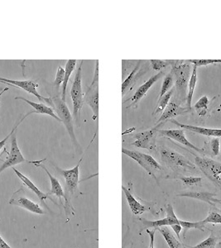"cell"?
<instances>
[{
	"label": "cell",
	"instance_id": "cell-23",
	"mask_svg": "<svg viewBox=\"0 0 221 248\" xmlns=\"http://www.w3.org/2000/svg\"><path fill=\"white\" fill-rule=\"evenodd\" d=\"M77 60H68L65 67V79L63 84V91H62V99L63 101L65 102V96H66V89L68 85L69 79L71 77V74L73 72L75 68L77 66Z\"/></svg>",
	"mask_w": 221,
	"mask_h": 248
},
{
	"label": "cell",
	"instance_id": "cell-10",
	"mask_svg": "<svg viewBox=\"0 0 221 248\" xmlns=\"http://www.w3.org/2000/svg\"><path fill=\"white\" fill-rule=\"evenodd\" d=\"M23 194H24V190L23 189H18L15 192V194L12 196L11 200L9 201V204L18 206L36 215H45V212L41 208L39 204L30 201L28 198L25 197Z\"/></svg>",
	"mask_w": 221,
	"mask_h": 248
},
{
	"label": "cell",
	"instance_id": "cell-7",
	"mask_svg": "<svg viewBox=\"0 0 221 248\" xmlns=\"http://www.w3.org/2000/svg\"><path fill=\"white\" fill-rule=\"evenodd\" d=\"M196 165L209 180L221 189V163L210 158L196 156Z\"/></svg>",
	"mask_w": 221,
	"mask_h": 248
},
{
	"label": "cell",
	"instance_id": "cell-2",
	"mask_svg": "<svg viewBox=\"0 0 221 248\" xmlns=\"http://www.w3.org/2000/svg\"><path fill=\"white\" fill-rule=\"evenodd\" d=\"M160 156L162 162L170 169L176 172H196L195 164L191 163L187 158L174 150L167 147H160Z\"/></svg>",
	"mask_w": 221,
	"mask_h": 248
},
{
	"label": "cell",
	"instance_id": "cell-34",
	"mask_svg": "<svg viewBox=\"0 0 221 248\" xmlns=\"http://www.w3.org/2000/svg\"><path fill=\"white\" fill-rule=\"evenodd\" d=\"M207 148L212 153L213 155H218L220 154V139L219 138L211 139L207 145Z\"/></svg>",
	"mask_w": 221,
	"mask_h": 248
},
{
	"label": "cell",
	"instance_id": "cell-3",
	"mask_svg": "<svg viewBox=\"0 0 221 248\" xmlns=\"http://www.w3.org/2000/svg\"><path fill=\"white\" fill-rule=\"evenodd\" d=\"M83 158H84V155L79 159V162L77 163V166L71 170H63L61 169L59 167H56L57 172L63 176L64 181H65V203L64 208H65L66 215H69V211L71 212V210H73L71 204V196L78 189L79 167H80V164L82 162Z\"/></svg>",
	"mask_w": 221,
	"mask_h": 248
},
{
	"label": "cell",
	"instance_id": "cell-5",
	"mask_svg": "<svg viewBox=\"0 0 221 248\" xmlns=\"http://www.w3.org/2000/svg\"><path fill=\"white\" fill-rule=\"evenodd\" d=\"M53 109L57 113V117L61 119V121L64 124L65 128L68 132L69 135L71 137V141L74 145L78 148L79 147V142L77 141V137L74 131V119L73 116L71 115V112L69 110L66 103L63 101L62 98L59 96H56L53 99Z\"/></svg>",
	"mask_w": 221,
	"mask_h": 248
},
{
	"label": "cell",
	"instance_id": "cell-1",
	"mask_svg": "<svg viewBox=\"0 0 221 248\" xmlns=\"http://www.w3.org/2000/svg\"><path fill=\"white\" fill-rule=\"evenodd\" d=\"M173 70L171 74L173 77L174 85L176 86V99L182 105L186 101L187 95V87L190 78V64L182 62H171Z\"/></svg>",
	"mask_w": 221,
	"mask_h": 248
},
{
	"label": "cell",
	"instance_id": "cell-32",
	"mask_svg": "<svg viewBox=\"0 0 221 248\" xmlns=\"http://www.w3.org/2000/svg\"><path fill=\"white\" fill-rule=\"evenodd\" d=\"M151 66L153 70L157 71H162V69L171 65V61H162V60H151Z\"/></svg>",
	"mask_w": 221,
	"mask_h": 248
},
{
	"label": "cell",
	"instance_id": "cell-4",
	"mask_svg": "<svg viewBox=\"0 0 221 248\" xmlns=\"http://www.w3.org/2000/svg\"><path fill=\"white\" fill-rule=\"evenodd\" d=\"M84 61L80 62L79 68L77 70L75 79H74L73 84L71 88V100L73 103V119L75 124L77 126L79 125V118H80V113L82 109L83 105L85 104L84 102V94L82 91V65Z\"/></svg>",
	"mask_w": 221,
	"mask_h": 248
},
{
	"label": "cell",
	"instance_id": "cell-35",
	"mask_svg": "<svg viewBox=\"0 0 221 248\" xmlns=\"http://www.w3.org/2000/svg\"><path fill=\"white\" fill-rule=\"evenodd\" d=\"M205 224L206 223H221V215L218 212L211 211L205 219L202 220Z\"/></svg>",
	"mask_w": 221,
	"mask_h": 248
},
{
	"label": "cell",
	"instance_id": "cell-21",
	"mask_svg": "<svg viewBox=\"0 0 221 248\" xmlns=\"http://www.w3.org/2000/svg\"><path fill=\"white\" fill-rule=\"evenodd\" d=\"M141 62L142 61H139L138 65L134 67L133 71H131L125 81L123 82L122 84V95L125 96V93L128 92V90L132 88V85H134L136 83L137 80L139 79V77H142V70L141 69Z\"/></svg>",
	"mask_w": 221,
	"mask_h": 248
},
{
	"label": "cell",
	"instance_id": "cell-13",
	"mask_svg": "<svg viewBox=\"0 0 221 248\" xmlns=\"http://www.w3.org/2000/svg\"><path fill=\"white\" fill-rule=\"evenodd\" d=\"M157 128L147 130L142 133H138L134 136L136 141H133L132 145L139 148L154 151L155 150V134Z\"/></svg>",
	"mask_w": 221,
	"mask_h": 248
},
{
	"label": "cell",
	"instance_id": "cell-25",
	"mask_svg": "<svg viewBox=\"0 0 221 248\" xmlns=\"http://www.w3.org/2000/svg\"><path fill=\"white\" fill-rule=\"evenodd\" d=\"M156 229L162 233V236L166 240V242H167V245L169 246V248H182L181 243L179 242L178 240L176 239L173 232L170 231V229H168L167 227H161V228H158Z\"/></svg>",
	"mask_w": 221,
	"mask_h": 248
},
{
	"label": "cell",
	"instance_id": "cell-14",
	"mask_svg": "<svg viewBox=\"0 0 221 248\" xmlns=\"http://www.w3.org/2000/svg\"><path fill=\"white\" fill-rule=\"evenodd\" d=\"M163 76H164V72H163V71H160V72H158V73L155 75V76L151 77L150 79H147V81L145 82L143 85H141V86L137 90L136 92L133 94V97L129 99L131 101V105L127 108H128L133 107L136 108L139 101L146 95V93H147V91H149V89H150L158 79H161Z\"/></svg>",
	"mask_w": 221,
	"mask_h": 248
},
{
	"label": "cell",
	"instance_id": "cell-16",
	"mask_svg": "<svg viewBox=\"0 0 221 248\" xmlns=\"http://www.w3.org/2000/svg\"><path fill=\"white\" fill-rule=\"evenodd\" d=\"M12 168L14 170V171L16 173V175H17V177L19 178L20 180L22 181L23 185H24L28 189H30V190L33 192L35 195H37V198L39 199L40 202L42 203V204H43L45 208H47V209H48L49 210L48 206L47 205L46 201H47V199H49V200H51V201H53L54 203L55 201H53V200H52V199H51L47 194H45L44 192L41 191V190L37 188V186H35L34 183H33L32 181H30L29 178L25 176L23 174H22L18 170L16 169L15 167H12Z\"/></svg>",
	"mask_w": 221,
	"mask_h": 248
},
{
	"label": "cell",
	"instance_id": "cell-41",
	"mask_svg": "<svg viewBox=\"0 0 221 248\" xmlns=\"http://www.w3.org/2000/svg\"><path fill=\"white\" fill-rule=\"evenodd\" d=\"M9 91V88H8V87L5 88V89H3V90H2V91H1V92H0V97H1V96L3 95V93H4V92H6V91Z\"/></svg>",
	"mask_w": 221,
	"mask_h": 248
},
{
	"label": "cell",
	"instance_id": "cell-22",
	"mask_svg": "<svg viewBox=\"0 0 221 248\" xmlns=\"http://www.w3.org/2000/svg\"><path fill=\"white\" fill-rule=\"evenodd\" d=\"M122 189L123 191L125 193V197H126V200H127V202H128V205H129L131 211L133 212V215H141L144 212H146L147 208L139 203V201L133 197L132 193L127 188H125V186H122Z\"/></svg>",
	"mask_w": 221,
	"mask_h": 248
},
{
	"label": "cell",
	"instance_id": "cell-38",
	"mask_svg": "<svg viewBox=\"0 0 221 248\" xmlns=\"http://www.w3.org/2000/svg\"><path fill=\"white\" fill-rule=\"evenodd\" d=\"M147 234L150 237V243H149V247L148 248H154V243H155V233H156L157 229H153V230H148L147 229Z\"/></svg>",
	"mask_w": 221,
	"mask_h": 248
},
{
	"label": "cell",
	"instance_id": "cell-12",
	"mask_svg": "<svg viewBox=\"0 0 221 248\" xmlns=\"http://www.w3.org/2000/svg\"><path fill=\"white\" fill-rule=\"evenodd\" d=\"M160 134L164 136L168 139H173L174 141H177L179 143L184 145L186 147L190 148V150L196 151L197 153H201L202 155H205L204 149H201L199 147H196L195 145L190 143V141L187 140L186 136H185L184 129L179 128V129H168V130H160Z\"/></svg>",
	"mask_w": 221,
	"mask_h": 248
},
{
	"label": "cell",
	"instance_id": "cell-8",
	"mask_svg": "<svg viewBox=\"0 0 221 248\" xmlns=\"http://www.w3.org/2000/svg\"><path fill=\"white\" fill-rule=\"evenodd\" d=\"M0 82L3 84H8V85H14L17 87L22 89L23 91H27L28 93H31L35 97H37L38 100L43 104H47L49 105V107H54L53 101L51 98H45L41 95L38 91H37V87L39 86L37 83L32 81V80H15V79H5L3 77H0Z\"/></svg>",
	"mask_w": 221,
	"mask_h": 248
},
{
	"label": "cell",
	"instance_id": "cell-28",
	"mask_svg": "<svg viewBox=\"0 0 221 248\" xmlns=\"http://www.w3.org/2000/svg\"><path fill=\"white\" fill-rule=\"evenodd\" d=\"M217 242H218V238L214 234L211 233L209 237H207L206 239L204 240L202 243H199L195 247L189 248H215L217 244Z\"/></svg>",
	"mask_w": 221,
	"mask_h": 248
},
{
	"label": "cell",
	"instance_id": "cell-36",
	"mask_svg": "<svg viewBox=\"0 0 221 248\" xmlns=\"http://www.w3.org/2000/svg\"><path fill=\"white\" fill-rule=\"evenodd\" d=\"M190 62L192 63L193 65H196L197 67H199V66H206V65H212V64L221 63V60H190Z\"/></svg>",
	"mask_w": 221,
	"mask_h": 248
},
{
	"label": "cell",
	"instance_id": "cell-30",
	"mask_svg": "<svg viewBox=\"0 0 221 248\" xmlns=\"http://www.w3.org/2000/svg\"><path fill=\"white\" fill-rule=\"evenodd\" d=\"M173 178L178 179L179 181H182L183 185L187 186H197L202 181V177H194V176H178V177Z\"/></svg>",
	"mask_w": 221,
	"mask_h": 248
},
{
	"label": "cell",
	"instance_id": "cell-11",
	"mask_svg": "<svg viewBox=\"0 0 221 248\" xmlns=\"http://www.w3.org/2000/svg\"><path fill=\"white\" fill-rule=\"evenodd\" d=\"M166 212H167V217L162 219L156 220V221H149V220L140 218V221L142 222V225L144 229H158L161 227H167V226H172L173 224H180L179 219L176 217L174 210H173L172 204H167L166 206Z\"/></svg>",
	"mask_w": 221,
	"mask_h": 248
},
{
	"label": "cell",
	"instance_id": "cell-20",
	"mask_svg": "<svg viewBox=\"0 0 221 248\" xmlns=\"http://www.w3.org/2000/svg\"><path fill=\"white\" fill-rule=\"evenodd\" d=\"M15 99L23 100V101L27 103L28 105L32 106V107L33 108V109H34L33 110L34 113H40V114H47V115L51 116L56 120L62 123L61 119L57 117V114L55 113L54 109L46 105L45 104H43V103H34V102L30 101L29 99H25L23 97H15Z\"/></svg>",
	"mask_w": 221,
	"mask_h": 248
},
{
	"label": "cell",
	"instance_id": "cell-15",
	"mask_svg": "<svg viewBox=\"0 0 221 248\" xmlns=\"http://www.w3.org/2000/svg\"><path fill=\"white\" fill-rule=\"evenodd\" d=\"M191 109L188 108L181 107L179 104H176V102H170L167 107L165 108L164 111L162 112V114L158 121L157 122V124H164L165 122L167 121L168 119H173L176 116L184 115L187 113H190Z\"/></svg>",
	"mask_w": 221,
	"mask_h": 248
},
{
	"label": "cell",
	"instance_id": "cell-37",
	"mask_svg": "<svg viewBox=\"0 0 221 248\" xmlns=\"http://www.w3.org/2000/svg\"><path fill=\"white\" fill-rule=\"evenodd\" d=\"M208 105H209V99L206 95L202 96L198 101L196 102L195 105L196 109H205L206 111L208 109Z\"/></svg>",
	"mask_w": 221,
	"mask_h": 248
},
{
	"label": "cell",
	"instance_id": "cell-19",
	"mask_svg": "<svg viewBox=\"0 0 221 248\" xmlns=\"http://www.w3.org/2000/svg\"><path fill=\"white\" fill-rule=\"evenodd\" d=\"M178 197H187L199 200V201H204L205 203H209L210 205H215V203L221 202L217 199L215 198L216 196V194L209 193V192H185L181 193L176 195Z\"/></svg>",
	"mask_w": 221,
	"mask_h": 248
},
{
	"label": "cell",
	"instance_id": "cell-31",
	"mask_svg": "<svg viewBox=\"0 0 221 248\" xmlns=\"http://www.w3.org/2000/svg\"><path fill=\"white\" fill-rule=\"evenodd\" d=\"M32 113H34V111L29 112V113H27L25 115L23 116V117H22V119H20L19 121L17 122V124H15V126H14L13 129H12L11 133H9V135L6 137L5 139H3L2 141H0V151H1L2 148L5 146L6 142L8 141V140H9V139H10V137H12V136L14 135V134L17 132V127L19 126L20 124H21V123H22V122H23V120L28 117V116L30 115V114H32Z\"/></svg>",
	"mask_w": 221,
	"mask_h": 248
},
{
	"label": "cell",
	"instance_id": "cell-27",
	"mask_svg": "<svg viewBox=\"0 0 221 248\" xmlns=\"http://www.w3.org/2000/svg\"><path fill=\"white\" fill-rule=\"evenodd\" d=\"M173 86H174V80H173V76L171 73L168 74L167 77H165L163 83H162L160 94H159V99H161L165 93H167L168 91H170V90L173 89Z\"/></svg>",
	"mask_w": 221,
	"mask_h": 248
},
{
	"label": "cell",
	"instance_id": "cell-33",
	"mask_svg": "<svg viewBox=\"0 0 221 248\" xmlns=\"http://www.w3.org/2000/svg\"><path fill=\"white\" fill-rule=\"evenodd\" d=\"M64 79H65V69L62 65H59L57 68V75L54 80V85L57 89H59L60 86L63 85Z\"/></svg>",
	"mask_w": 221,
	"mask_h": 248
},
{
	"label": "cell",
	"instance_id": "cell-40",
	"mask_svg": "<svg viewBox=\"0 0 221 248\" xmlns=\"http://www.w3.org/2000/svg\"><path fill=\"white\" fill-rule=\"evenodd\" d=\"M0 248H12L8 243H6L1 236H0Z\"/></svg>",
	"mask_w": 221,
	"mask_h": 248
},
{
	"label": "cell",
	"instance_id": "cell-6",
	"mask_svg": "<svg viewBox=\"0 0 221 248\" xmlns=\"http://www.w3.org/2000/svg\"><path fill=\"white\" fill-rule=\"evenodd\" d=\"M84 102L89 105L93 112V119L96 120L99 116V61H95V68L93 79L88 90L84 94Z\"/></svg>",
	"mask_w": 221,
	"mask_h": 248
},
{
	"label": "cell",
	"instance_id": "cell-17",
	"mask_svg": "<svg viewBox=\"0 0 221 248\" xmlns=\"http://www.w3.org/2000/svg\"><path fill=\"white\" fill-rule=\"evenodd\" d=\"M37 167H40L47 173V175L48 176L50 179V182H51V190L47 193L48 195H54L59 199L60 203H62V198H63L64 200L65 199V192L63 189V186L60 183L59 181L57 180V178L51 175L48 170L47 169V167H44L43 165L41 164H35Z\"/></svg>",
	"mask_w": 221,
	"mask_h": 248
},
{
	"label": "cell",
	"instance_id": "cell-26",
	"mask_svg": "<svg viewBox=\"0 0 221 248\" xmlns=\"http://www.w3.org/2000/svg\"><path fill=\"white\" fill-rule=\"evenodd\" d=\"M173 93H174V90L172 89L170 91H168L167 93H165L161 99H159L158 102V106H157L156 110H155V114H158V113L164 111L167 105L169 104V101H170L171 98L173 97Z\"/></svg>",
	"mask_w": 221,
	"mask_h": 248
},
{
	"label": "cell",
	"instance_id": "cell-9",
	"mask_svg": "<svg viewBox=\"0 0 221 248\" xmlns=\"http://www.w3.org/2000/svg\"><path fill=\"white\" fill-rule=\"evenodd\" d=\"M11 149H10V153L7 156L5 161L2 164V166L0 167V174L9 167H14L15 165H18V164L23 163V162H29V163H38L39 161H29L26 160L23 154L20 151L18 144H17V136L16 133L12 136L11 141Z\"/></svg>",
	"mask_w": 221,
	"mask_h": 248
},
{
	"label": "cell",
	"instance_id": "cell-39",
	"mask_svg": "<svg viewBox=\"0 0 221 248\" xmlns=\"http://www.w3.org/2000/svg\"><path fill=\"white\" fill-rule=\"evenodd\" d=\"M171 228L173 229V231L175 232V233L177 235L178 238H180V232L182 231V227L180 224H173L171 226Z\"/></svg>",
	"mask_w": 221,
	"mask_h": 248
},
{
	"label": "cell",
	"instance_id": "cell-29",
	"mask_svg": "<svg viewBox=\"0 0 221 248\" xmlns=\"http://www.w3.org/2000/svg\"><path fill=\"white\" fill-rule=\"evenodd\" d=\"M179 223L180 225L182 226V229L188 230V229H199L202 232H204L205 224L203 221H200V222H186V221H182L179 220Z\"/></svg>",
	"mask_w": 221,
	"mask_h": 248
},
{
	"label": "cell",
	"instance_id": "cell-24",
	"mask_svg": "<svg viewBox=\"0 0 221 248\" xmlns=\"http://www.w3.org/2000/svg\"><path fill=\"white\" fill-rule=\"evenodd\" d=\"M196 82H197V66L193 65V71L191 76H190V81L188 85V90H187V108L191 109V103H192V97L194 94V91L196 89Z\"/></svg>",
	"mask_w": 221,
	"mask_h": 248
},
{
	"label": "cell",
	"instance_id": "cell-18",
	"mask_svg": "<svg viewBox=\"0 0 221 248\" xmlns=\"http://www.w3.org/2000/svg\"><path fill=\"white\" fill-rule=\"evenodd\" d=\"M171 123L176 124L182 129L188 130V131H190L193 133H199V134L208 136V137H216V138L221 137V129H213V128H207V127L186 125V124H180L179 122L176 121L175 119H171Z\"/></svg>",
	"mask_w": 221,
	"mask_h": 248
}]
</instances>
